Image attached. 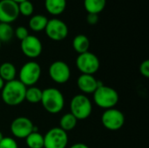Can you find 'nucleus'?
Returning a JSON list of instances; mask_svg holds the SVG:
<instances>
[{"label": "nucleus", "instance_id": "nucleus-5", "mask_svg": "<svg viewBox=\"0 0 149 148\" xmlns=\"http://www.w3.org/2000/svg\"><path fill=\"white\" fill-rule=\"evenodd\" d=\"M40 76L41 67L39 64L35 61H29L21 67L18 73V80L26 87H30L38 83Z\"/></svg>", "mask_w": 149, "mask_h": 148}, {"label": "nucleus", "instance_id": "nucleus-4", "mask_svg": "<svg viewBox=\"0 0 149 148\" xmlns=\"http://www.w3.org/2000/svg\"><path fill=\"white\" fill-rule=\"evenodd\" d=\"M70 111V113L78 120H84L87 119L93 112L92 101L85 94H77L71 99Z\"/></svg>", "mask_w": 149, "mask_h": 148}, {"label": "nucleus", "instance_id": "nucleus-30", "mask_svg": "<svg viewBox=\"0 0 149 148\" xmlns=\"http://www.w3.org/2000/svg\"><path fill=\"white\" fill-rule=\"evenodd\" d=\"M4 84H5V82L3 80V79L0 77V91H2V89H3V85H4Z\"/></svg>", "mask_w": 149, "mask_h": 148}, {"label": "nucleus", "instance_id": "nucleus-16", "mask_svg": "<svg viewBox=\"0 0 149 148\" xmlns=\"http://www.w3.org/2000/svg\"><path fill=\"white\" fill-rule=\"evenodd\" d=\"M17 69L10 62H4L0 65V77L4 82H9L16 79Z\"/></svg>", "mask_w": 149, "mask_h": 148}, {"label": "nucleus", "instance_id": "nucleus-18", "mask_svg": "<svg viewBox=\"0 0 149 148\" xmlns=\"http://www.w3.org/2000/svg\"><path fill=\"white\" fill-rule=\"evenodd\" d=\"M48 23V18L41 14L32 16L29 20V27L33 31H45L46 24Z\"/></svg>", "mask_w": 149, "mask_h": 148}, {"label": "nucleus", "instance_id": "nucleus-17", "mask_svg": "<svg viewBox=\"0 0 149 148\" xmlns=\"http://www.w3.org/2000/svg\"><path fill=\"white\" fill-rule=\"evenodd\" d=\"M72 47L79 54L86 52L90 47V41L86 35L79 34L72 40Z\"/></svg>", "mask_w": 149, "mask_h": 148}, {"label": "nucleus", "instance_id": "nucleus-9", "mask_svg": "<svg viewBox=\"0 0 149 148\" xmlns=\"http://www.w3.org/2000/svg\"><path fill=\"white\" fill-rule=\"evenodd\" d=\"M38 127L26 117L16 118L10 125V132L17 139H25L32 132H38Z\"/></svg>", "mask_w": 149, "mask_h": 148}, {"label": "nucleus", "instance_id": "nucleus-7", "mask_svg": "<svg viewBox=\"0 0 149 148\" xmlns=\"http://www.w3.org/2000/svg\"><path fill=\"white\" fill-rule=\"evenodd\" d=\"M68 135L60 127L50 129L44 136V148H66Z\"/></svg>", "mask_w": 149, "mask_h": 148}, {"label": "nucleus", "instance_id": "nucleus-1", "mask_svg": "<svg viewBox=\"0 0 149 148\" xmlns=\"http://www.w3.org/2000/svg\"><path fill=\"white\" fill-rule=\"evenodd\" d=\"M26 86L18 79L6 82L1 91L3 101L10 106H16L25 100Z\"/></svg>", "mask_w": 149, "mask_h": 148}, {"label": "nucleus", "instance_id": "nucleus-28", "mask_svg": "<svg viewBox=\"0 0 149 148\" xmlns=\"http://www.w3.org/2000/svg\"><path fill=\"white\" fill-rule=\"evenodd\" d=\"M86 21L89 24L93 25L96 24L99 21V15L98 14H93V13H88L86 17Z\"/></svg>", "mask_w": 149, "mask_h": 148}, {"label": "nucleus", "instance_id": "nucleus-10", "mask_svg": "<svg viewBox=\"0 0 149 148\" xmlns=\"http://www.w3.org/2000/svg\"><path fill=\"white\" fill-rule=\"evenodd\" d=\"M47 37L53 41H62L68 36V27L66 24L58 18L48 20L45 29Z\"/></svg>", "mask_w": 149, "mask_h": 148}, {"label": "nucleus", "instance_id": "nucleus-8", "mask_svg": "<svg viewBox=\"0 0 149 148\" xmlns=\"http://www.w3.org/2000/svg\"><path fill=\"white\" fill-rule=\"evenodd\" d=\"M101 122L104 127L110 131H118L125 124V116L123 113L116 108L105 110L101 116Z\"/></svg>", "mask_w": 149, "mask_h": 148}, {"label": "nucleus", "instance_id": "nucleus-31", "mask_svg": "<svg viewBox=\"0 0 149 148\" xmlns=\"http://www.w3.org/2000/svg\"><path fill=\"white\" fill-rule=\"evenodd\" d=\"M11 1H13V2H15V3H17L18 4V3H22L24 1H26V0H11Z\"/></svg>", "mask_w": 149, "mask_h": 148}, {"label": "nucleus", "instance_id": "nucleus-22", "mask_svg": "<svg viewBox=\"0 0 149 148\" xmlns=\"http://www.w3.org/2000/svg\"><path fill=\"white\" fill-rule=\"evenodd\" d=\"M42 91L37 86H30L26 88L25 92V100L31 104H37L41 101Z\"/></svg>", "mask_w": 149, "mask_h": 148}, {"label": "nucleus", "instance_id": "nucleus-12", "mask_svg": "<svg viewBox=\"0 0 149 148\" xmlns=\"http://www.w3.org/2000/svg\"><path fill=\"white\" fill-rule=\"evenodd\" d=\"M20 48L24 55L31 59H33L41 55L43 45L38 38L33 35H29L26 38L21 41Z\"/></svg>", "mask_w": 149, "mask_h": 148}, {"label": "nucleus", "instance_id": "nucleus-15", "mask_svg": "<svg viewBox=\"0 0 149 148\" xmlns=\"http://www.w3.org/2000/svg\"><path fill=\"white\" fill-rule=\"evenodd\" d=\"M45 7L53 16L62 14L66 8V0H45Z\"/></svg>", "mask_w": 149, "mask_h": 148}, {"label": "nucleus", "instance_id": "nucleus-33", "mask_svg": "<svg viewBox=\"0 0 149 148\" xmlns=\"http://www.w3.org/2000/svg\"><path fill=\"white\" fill-rule=\"evenodd\" d=\"M1 45H2V43L0 42V49H1Z\"/></svg>", "mask_w": 149, "mask_h": 148}, {"label": "nucleus", "instance_id": "nucleus-25", "mask_svg": "<svg viewBox=\"0 0 149 148\" xmlns=\"http://www.w3.org/2000/svg\"><path fill=\"white\" fill-rule=\"evenodd\" d=\"M0 148H18V145L13 138L3 137L0 141Z\"/></svg>", "mask_w": 149, "mask_h": 148}, {"label": "nucleus", "instance_id": "nucleus-2", "mask_svg": "<svg viewBox=\"0 0 149 148\" xmlns=\"http://www.w3.org/2000/svg\"><path fill=\"white\" fill-rule=\"evenodd\" d=\"M40 103L47 113L51 114H57L60 113L65 106V98L58 89L49 87L42 91V99Z\"/></svg>", "mask_w": 149, "mask_h": 148}, {"label": "nucleus", "instance_id": "nucleus-29", "mask_svg": "<svg viewBox=\"0 0 149 148\" xmlns=\"http://www.w3.org/2000/svg\"><path fill=\"white\" fill-rule=\"evenodd\" d=\"M69 148H89V147L84 143H76V144L71 146Z\"/></svg>", "mask_w": 149, "mask_h": 148}, {"label": "nucleus", "instance_id": "nucleus-23", "mask_svg": "<svg viewBox=\"0 0 149 148\" xmlns=\"http://www.w3.org/2000/svg\"><path fill=\"white\" fill-rule=\"evenodd\" d=\"M14 35V30L10 24L0 23V42H9Z\"/></svg>", "mask_w": 149, "mask_h": 148}, {"label": "nucleus", "instance_id": "nucleus-27", "mask_svg": "<svg viewBox=\"0 0 149 148\" xmlns=\"http://www.w3.org/2000/svg\"><path fill=\"white\" fill-rule=\"evenodd\" d=\"M140 72L141 74L146 78V79H148L149 78V60H145L143 61L141 65H140Z\"/></svg>", "mask_w": 149, "mask_h": 148}, {"label": "nucleus", "instance_id": "nucleus-3", "mask_svg": "<svg viewBox=\"0 0 149 148\" xmlns=\"http://www.w3.org/2000/svg\"><path fill=\"white\" fill-rule=\"evenodd\" d=\"M93 94L95 105L105 110L113 108L119 102L118 92L113 87L105 85L99 86Z\"/></svg>", "mask_w": 149, "mask_h": 148}, {"label": "nucleus", "instance_id": "nucleus-32", "mask_svg": "<svg viewBox=\"0 0 149 148\" xmlns=\"http://www.w3.org/2000/svg\"><path fill=\"white\" fill-rule=\"evenodd\" d=\"M3 133H2V132L0 131V141L3 140Z\"/></svg>", "mask_w": 149, "mask_h": 148}, {"label": "nucleus", "instance_id": "nucleus-11", "mask_svg": "<svg viewBox=\"0 0 149 148\" xmlns=\"http://www.w3.org/2000/svg\"><path fill=\"white\" fill-rule=\"evenodd\" d=\"M50 78L57 84H65L71 78V69L69 65L61 60L51 64L48 69Z\"/></svg>", "mask_w": 149, "mask_h": 148}, {"label": "nucleus", "instance_id": "nucleus-19", "mask_svg": "<svg viewBox=\"0 0 149 148\" xmlns=\"http://www.w3.org/2000/svg\"><path fill=\"white\" fill-rule=\"evenodd\" d=\"M107 0H84V7L88 13L100 14L106 7Z\"/></svg>", "mask_w": 149, "mask_h": 148}, {"label": "nucleus", "instance_id": "nucleus-20", "mask_svg": "<svg viewBox=\"0 0 149 148\" xmlns=\"http://www.w3.org/2000/svg\"><path fill=\"white\" fill-rule=\"evenodd\" d=\"M29 148H44V136L38 132H32L25 138Z\"/></svg>", "mask_w": 149, "mask_h": 148}, {"label": "nucleus", "instance_id": "nucleus-26", "mask_svg": "<svg viewBox=\"0 0 149 148\" xmlns=\"http://www.w3.org/2000/svg\"><path fill=\"white\" fill-rule=\"evenodd\" d=\"M14 34L16 35V37L20 40H24V38H26L30 34L28 30L24 27V26H18L15 31H14Z\"/></svg>", "mask_w": 149, "mask_h": 148}, {"label": "nucleus", "instance_id": "nucleus-6", "mask_svg": "<svg viewBox=\"0 0 149 148\" xmlns=\"http://www.w3.org/2000/svg\"><path fill=\"white\" fill-rule=\"evenodd\" d=\"M76 66L81 74L93 75L99 71L100 62L95 54L90 51H86L79 54L76 58Z\"/></svg>", "mask_w": 149, "mask_h": 148}, {"label": "nucleus", "instance_id": "nucleus-21", "mask_svg": "<svg viewBox=\"0 0 149 148\" xmlns=\"http://www.w3.org/2000/svg\"><path fill=\"white\" fill-rule=\"evenodd\" d=\"M78 123V120L72 114V113H65L64 114L59 121V127L64 130L65 132H68V131H72V129L75 128V126H77Z\"/></svg>", "mask_w": 149, "mask_h": 148}, {"label": "nucleus", "instance_id": "nucleus-13", "mask_svg": "<svg viewBox=\"0 0 149 148\" xmlns=\"http://www.w3.org/2000/svg\"><path fill=\"white\" fill-rule=\"evenodd\" d=\"M18 4L11 0H0V23L11 24L19 16Z\"/></svg>", "mask_w": 149, "mask_h": 148}, {"label": "nucleus", "instance_id": "nucleus-24", "mask_svg": "<svg viewBox=\"0 0 149 148\" xmlns=\"http://www.w3.org/2000/svg\"><path fill=\"white\" fill-rule=\"evenodd\" d=\"M18 10H19V14L24 17H30L32 15L34 11V7L31 2L26 0L18 3Z\"/></svg>", "mask_w": 149, "mask_h": 148}, {"label": "nucleus", "instance_id": "nucleus-14", "mask_svg": "<svg viewBox=\"0 0 149 148\" xmlns=\"http://www.w3.org/2000/svg\"><path fill=\"white\" fill-rule=\"evenodd\" d=\"M103 85L102 82L97 80L93 75L81 74L77 79L78 88L83 92L82 94H93L99 86Z\"/></svg>", "mask_w": 149, "mask_h": 148}]
</instances>
